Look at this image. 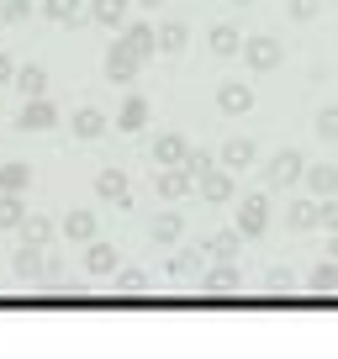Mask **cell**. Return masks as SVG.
Here are the masks:
<instances>
[{"label":"cell","instance_id":"obj_21","mask_svg":"<svg viewBox=\"0 0 338 359\" xmlns=\"http://www.w3.org/2000/svg\"><path fill=\"white\" fill-rule=\"evenodd\" d=\"M254 164V143L248 137H227L222 143V169H248Z\"/></svg>","mask_w":338,"mask_h":359},{"label":"cell","instance_id":"obj_34","mask_svg":"<svg viewBox=\"0 0 338 359\" xmlns=\"http://www.w3.org/2000/svg\"><path fill=\"white\" fill-rule=\"evenodd\" d=\"M206 169H217V164H212V154H206V148H191V154H185V175L201 180Z\"/></svg>","mask_w":338,"mask_h":359},{"label":"cell","instance_id":"obj_41","mask_svg":"<svg viewBox=\"0 0 338 359\" xmlns=\"http://www.w3.org/2000/svg\"><path fill=\"white\" fill-rule=\"evenodd\" d=\"M327 259H338V233H333V238H327Z\"/></svg>","mask_w":338,"mask_h":359},{"label":"cell","instance_id":"obj_17","mask_svg":"<svg viewBox=\"0 0 338 359\" xmlns=\"http://www.w3.org/2000/svg\"><path fill=\"white\" fill-rule=\"evenodd\" d=\"M16 275H22V280H43V275H48V259L37 254V243L16 248Z\"/></svg>","mask_w":338,"mask_h":359},{"label":"cell","instance_id":"obj_12","mask_svg":"<svg viewBox=\"0 0 338 359\" xmlns=\"http://www.w3.org/2000/svg\"><path fill=\"white\" fill-rule=\"evenodd\" d=\"M238 285H243V280H238L233 259H217V269H206V291H212V296H233Z\"/></svg>","mask_w":338,"mask_h":359},{"label":"cell","instance_id":"obj_38","mask_svg":"<svg viewBox=\"0 0 338 359\" xmlns=\"http://www.w3.org/2000/svg\"><path fill=\"white\" fill-rule=\"evenodd\" d=\"M323 227L338 233V196H323Z\"/></svg>","mask_w":338,"mask_h":359},{"label":"cell","instance_id":"obj_14","mask_svg":"<svg viewBox=\"0 0 338 359\" xmlns=\"http://www.w3.org/2000/svg\"><path fill=\"white\" fill-rule=\"evenodd\" d=\"M180 233H185V217L180 212H158L154 217V227H148V238H154V243H180Z\"/></svg>","mask_w":338,"mask_h":359},{"label":"cell","instance_id":"obj_18","mask_svg":"<svg viewBox=\"0 0 338 359\" xmlns=\"http://www.w3.org/2000/svg\"><path fill=\"white\" fill-rule=\"evenodd\" d=\"M201 264H206V248H180V254L169 259V275H175V280H191V275H201Z\"/></svg>","mask_w":338,"mask_h":359},{"label":"cell","instance_id":"obj_1","mask_svg":"<svg viewBox=\"0 0 338 359\" xmlns=\"http://www.w3.org/2000/svg\"><path fill=\"white\" fill-rule=\"evenodd\" d=\"M243 64H248V69H259V74L280 69V43H275L270 32H254V37H243Z\"/></svg>","mask_w":338,"mask_h":359},{"label":"cell","instance_id":"obj_37","mask_svg":"<svg viewBox=\"0 0 338 359\" xmlns=\"http://www.w3.org/2000/svg\"><path fill=\"white\" fill-rule=\"evenodd\" d=\"M0 16H6V22H27V16H32V6H27V0H6V6H0Z\"/></svg>","mask_w":338,"mask_h":359},{"label":"cell","instance_id":"obj_3","mask_svg":"<svg viewBox=\"0 0 338 359\" xmlns=\"http://www.w3.org/2000/svg\"><path fill=\"white\" fill-rule=\"evenodd\" d=\"M264 227H270V201H264V196H243V201H238V233L259 238Z\"/></svg>","mask_w":338,"mask_h":359},{"label":"cell","instance_id":"obj_19","mask_svg":"<svg viewBox=\"0 0 338 359\" xmlns=\"http://www.w3.org/2000/svg\"><path fill=\"white\" fill-rule=\"evenodd\" d=\"M116 127H122V133H137V127H148V101H143V95H127V101H122V111H116Z\"/></svg>","mask_w":338,"mask_h":359},{"label":"cell","instance_id":"obj_15","mask_svg":"<svg viewBox=\"0 0 338 359\" xmlns=\"http://www.w3.org/2000/svg\"><path fill=\"white\" fill-rule=\"evenodd\" d=\"M85 269H90V275H111L116 269V248L101 243V238H90V243H85Z\"/></svg>","mask_w":338,"mask_h":359},{"label":"cell","instance_id":"obj_32","mask_svg":"<svg viewBox=\"0 0 338 359\" xmlns=\"http://www.w3.org/2000/svg\"><path fill=\"white\" fill-rule=\"evenodd\" d=\"M22 222H27L22 201H16V191H6V196H0V227H22Z\"/></svg>","mask_w":338,"mask_h":359},{"label":"cell","instance_id":"obj_4","mask_svg":"<svg viewBox=\"0 0 338 359\" xmlns=\"http://www.w3.org/2000/svg\"><path fill=\"white\" fill-rule=\"evenodd\" d=\"M137 64H143V53H137L127 37H122V43H111V53H106V74H111V79H122V85H127V79L137 74Z\"/></svg>","mask_w":338,"mask_h":359},{"label":"cell","instance_id":"obj_39","mask_svg":"<svg viewBox=\"0 0 338 359\" xmlns=\"http://www.w3.org/2000/svg\"><path fill=\"white\" fill-rule=\"evenodd\" d=\"M317 6H323V0H291V16L306 22V16H317Z\"/></svg>","mask_w":338,"mask_h":359},{"label":"cell","instance_id":"obj_25","mask_svg":"<svg viewBox=\"0 0 338 359\" xmlns=\"http://www.w3.org/2000/svg\"><path fill=\"white\" fill-rule=\"evenodd\" d=\"M90 16L101 27H122V16H127V0H90Z\"/></svg>","mask_w":338,"mask_h":359},{"label":"cell","instance_id":"obj_43","mask_svg":"<svg viewBox=\"0 0 338 359\" xmlns=\"http://www.w3.org/2000/svg\"><path fill=\"white\" fill-rule=\"evenodd\" d=\"M238 6H248V0H238Z\"/></svg>","mask_w":338,"mask_h":359},{"label":"cell","instance_id":"obj_35","mask_svg":"<svg viewBox=\"0 0 338 359\" xmlns=\"http://www.w3.org/2000/svg\"><path fill=\"white\" fill-rule=\"evenodd\" d=\"M116 291H127V296L148 291V275H143V269H122V275H116Z\"/></svg>","mask_w":338,"mask_h":359},{"label":"cell","instance_id":"obj_23","mask_svg":"<svg viewBox=\"0 0 338 359\" xmlns=\"http://www.w3.org/2000/svg\"><path fill=\"white\" fill-rule=\"evenodd\" d=\"M212 53H222V58H233V53H243V37H238V27H212Z\"/></svg>","mask_w":338,"mask_h":359},{"label":"cell","instance_id":"obj_30","mask_svg":"<svg viewBox=\"0 0 338 359\" xmlns=\"http://www.w3.org/2000/svg\"><path fill=\"white\" fill-rule=\"evenodd\" d=\"M22 238H27V243H37V248L53 243V222H48V217H27V222H22Z\"/></svg>","mask_w":338,"mask_h":359},{"label":"cell","instance_id":"obj_26","mask_svg":"<svg viewBox=\"0 0 338 359\" xmlns=\"http://www.w3.org/2000/svg\"><path fill=\"white\" fill-rule=\"evenodd\" d=\"M264 285H270L275 296H291L296 291V269L291 264H270V269H264Z\"/></svg>","mask_w":338,"mask_h":359},{"label":"cell","instance_id":"obj_40","mask_svg":"<svg viewBox=\"0 0 338 359\" xmlns=\"http://www.w3.org/2000/svg\"><path fill=\"white\" fill-rule=\"evenodd\" d=\"M6 79H16V64H11L6 53H0V85H6Z\"/></svg>","mask_w":338,"mask_h":359},{"label":"cell","instance_id":"obj_20","mask_svg":"<svg viewBox=\"0 0 338 359\" xmlns=\"http://www.w3.org/2000/svg\"><path fill=\"white\" fill-rule=\"evenodd\" d=\"M69 127H74V137H101L106 133V116L95 111V106H79V111L69 116Z\"/></svg>","mask_w":338,"mask_h":359},{"label":"cell","instance_id":"obj_24","mask_svg":"<svg viewBox=\"0 0 338 359\" xmlns=\"http://www.w3.org/2000/svg\"><path fill=\"white\" fill-rule=\"evenodd\" d=\"M238 227H222V233L212 238V243H206V259H238Z\"/></svg>","mask_w":338,"mask_h":359},{"label":"cell","instance_id":"obj_29","mask_svg":"<svg viewBox=\"0 0 338 359\" xmlns=\"http://www.w3.org/2000/svg\"><path fill=\"white\" fill-rule=\"evenodd\" d=\"M185 48V22H164L158 27V53H180Z\"/></svg>","mask_w":338,"mask_h":359},{"label":"cell","instance_id":"obj_6","mask_svg":"<svg viewBox=\"0 0 338 359\" xmlns=\"http://www.w3.org/2000/svg\"><path fill=\"white\" fill-rule=\"evenodd\" d=\"M285 222H291V233H312V227H323V201H317V196H302V201H291Z\"/></svg>","mask_w":338,"mask_h":359},{"label":"cell","instance_id":"obj_7","mask_svg":"<svg viewBox=\"0 0 338 359\" xmlns=\"http://www.w3.org/2000/svg\"><path fill=\"white\" fill-rule=\"evenodd\" d=\"M306 291L312 296H338V259H317L306 269Z\"/></svg>","mask_w":338,"mask_h":359},{"label":"cell","instance_id":"obj_22","mask_svg":"<svg viewBox=\"0 0 338 359\" xmlns=\"http://www.w3.org/2000/svg\"><path fill=\"white\" fill-rule=\"evenodd\" d=\"M64 238L90 243V238H95V217H90V212H69V217H64Z\"/></svg>","mask_w":338,"mask_h":359},{"label":"cell","instance_id":"obj_31","mask_svg":"<svg viewBox=\"0 0 338 359\" xmlns=\"http://www.w3.org/2000/svg\"><path fill=\"white\" fill-rule=\"evenodd\" d=\"M16 85H22V95H43L48 90V74L37 64H27V69H16Z\"/></svg>","mask_w":338,"mask_h":359},{"label":"cell","instance_id":"obj_11","mask_svg":"<svg viewBox=\"0 0 338 359\" xmlns=\"http://www.w3.org/2000/svg\"><path fill=\"white\" fill-rule=\"evenodd\" d=\"M58 122V111H53V101H43V95H27V106H22V116H16V127H53Z\"/></svg>","mask_w":338,"mask_h":359},{"label":"cell","instance_id":"obj_27","mask_svg":"<svg viewBox=\"0 0 338 359\" xmlns=\"http://www.w3.org/2000/svg\"><path fill=\"white\" fill-rule=\"evenodd\" d=\"M27 185H32V169H27V164H6V169H0V191H16V196H22Z\"/></svg>","mask_w":338,"mask_h":359},{"label":"cell","instance_id":"obj_16","mask_svg":"<svg viewBox=\"0 0 338 359\" xmlns=\"http://www.w3.org/2000/svg\"><path fill=\"white\" fill-rule=\"evenodd\" d=\"M196 185H201L206 201H233V175H227V169H206Z\"/></svg>","mask_w":338,"mask_h":359},{"label":"cell","instance_id":"obj_5","mask_svg":"<svg viewBox=\"0 0 338 359\" xmlns=\"http://www.w3.org/2000/svg\"><path fill=\"white\" fill-rule=\"evenodd\" d=\"M217 111H227V116L254 111V90L238 85V79H222V85H217Z\"/></svg>","mask_w":338,"mask_h":359},{"label":"cell","instance_id":"obj_10","mask_svg":"<svg viewBox=\"0 0 338 359\" xmlns=\"http://www.w3.org/2000/svg\"><path fill=\"white\" fill-rule=\"evenodd\" d=\"M95 196L111 201V206H127L133 201V196H127V175L122 169H101V175H95Z\"/></svg>","mask_w":338,"mask_h":359},{"label":"cell","instance_id":"obj_33","mask_svg":"<svg viewBox=\"0 0 338 359\" xmlns=\"http://www.w3.org/2000/svg\"><path fill=\"white\" fill-rule=\"evenodd\" d=\"M317 137H323V143H338V106H323V111H317Z\"/></svg>","mask_w":338,"mask_h":359},{"label":"cell","instance_id":"obj_36","mask_svg":"<svg viewBox=\"0 0 338 359\" xmlns=\"http://www.w3.org/2000/svg\"><path fill=\"white\" fill-rule=\"evenodd\" d=\"M48 16H53V22H74V16H79V0H48Z\"/></svg>","mask_w":338,"mask_h":359},{"label":"cell","instance_id":"obj_9","mask_svg":"<svg viewBox=\"0 0 338 359\" xmlns=\"http://www.w3.org/2000/svg\"><path fill=\"white\" fill-rule=\"evenodd\" d=\"M191 185H196V180H191V175H185V164H164V175H158V180H154V191H158V196H164V201H180V196H185V191H191Z\"/></svg>","mask_w":338,"mask_h":359},{"label":"cell","instance_id":"obj_42","mask_svg":"<svg viewBox=\"0 0 338 359\" xmlns=\"http://www.w3.org/2000/svg\"><path fill=\"white\" fill-rule=\"evenodd\" d=\"M143 6H148V11H154V6H164V0H143Z\"/></svg>","mask_w":338,"mask_h":359},{"label":"cell","instance_id":"obj_28","mask_svg":"<svg viewBox=\"0 0 338 359\" xmlns=\"http://www.w3.org/2000/svg\"><path fill=\"white\" fill-rule=\"evenodd\" d=\"M127 43H133L137 48V53H154V48H158V32H154V27H148V22H133V27H127Z\"/></svg>","mask_w":338,"mask_h":359},{"label":"cell","instance_id":"obj_8","mask_svg":"<svg viewBox=\"0 0 338 359\" xmlns=\"http://www.w3.org/2000/svg\"><path fill=\"white\" fill-rule=\"evenodd\" d=\"M302 185H306V196H338V169L333 164H306V175H302Z\"/></svg>","mask_w":338,"mask_h":359},{"label":"cell","instance_id":"obj_13","mask_svg":"<svg viewBox=\"0 0 338 359\" xmlns=\"http://www.w3.org/2000/svg\"><path fill=\"white\" fill-rule=\"evenodd\" d=\"M185 154H191V143H185L180 133H158L154 137V164H185Z\"/></svg>","mask_w":338,"mask_h":359},{"label":"cell","instance_id":"obj_2","mask_svg":"<svg viewBox=\"0 0 338 359\" xmlns=\"http://www.w3.org/2000/svg\"><path fill=\"white\" fill-rule=\"evenodd\" d=\"M306 175V158L296 154V148H280V154L270 158V164H264V180H270L275 191H285V185H296V180Z\"/></svg>","mask_w":338,"mask_h":359}]
</instances>
